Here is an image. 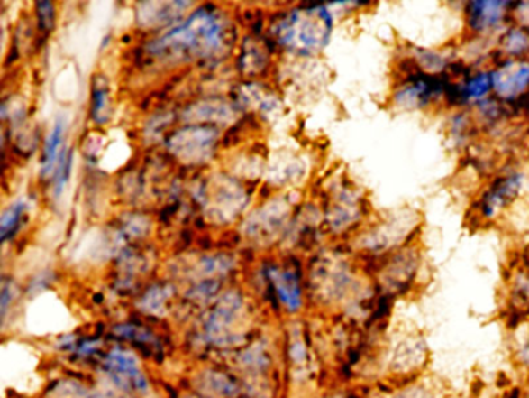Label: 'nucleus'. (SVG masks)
I'll list each match as a JSON object with an SVG mask.
<instances>
[{"label": "nucleus", "mask_w": 529, "mask_h": 398, "mask_svg": "<svg viewBox=\"0 0 529 398\" xmlns=\"http://www.w3.org/2000/svg\"><path fill=\"white\" fill-rule=\"evenodd\" d=\"M223 38L219 17L208 10H199L187 23L154 41L150 51L157 57H205L221 47Z\"/></svg>", "instance_id": "f257e3e1"}, {"label": "nucleus", "mask_w": 529, "mask_h": 398, "mask_svg": "<svg viewBox=\"0 0 529 398\" xmlns=\"http://www.w3.org/2000/svg\"><path fill=\"white\" fill-rule=\"evenodd\" d=\"M333 33V16L326 6L303 8L290 13L279 25L283 44L303 53L324 51Z\"/></svg>", "instance_id": "f03ea898"}, {"label": "nucleus", "mask_w": 529, "mask_h": 398, "mask_svg": "<svg viewBox=\"0 0 529 398\" xmlns=\"http://www.w3.org/2000/svg\"><path fill=\"white\" fill-rule=\"evenodd\" d=\"M494 89L505 100H514L522 96L529 86V64L524 61H509L492 73Z\"/></svg>", "instance_id": "7ed1b4c3"}, {"label": "nucleus", "mask_w": 529, "mask_h": 398, "mask_svg": "<svg viewBox=\"0 0 529 398\" xmlns=\"http://www.w3.org/2000/svg\"><path fill=\"white\" fill-rule=\"evenodd\" d=\"M213 142H214V131L212 129L190 128L173 135L171 148L178 156L197 162L210 153Z\"/></svg>", "instance_id": "20e7f679"}, {"label": "nucleus", "mask_w": 529, "mask_h": 398, "mask_svg": "<svg viewBox=\"0 0 529 398\" xmlns=\"http://www.w3.org/2000/svg\"><path fill=\"white\" fill-rule=\"evenodd\" d=\"M524 178L520 173H513L497 180L492 184L488 193L483 197L481 202V210L488 218L496 217L502 208H506L507 204L517 198L518 193L522 190Z\"/></svg>", "instance_id": "39448f33"}, {"label": "nucleus", "mask_w": 529, "mask_h": 398, "mask_svg": "<svg viewBox=\"0 0 529 398\" xmlns=\"http://www.w3.org/2000/svg\"><path fill=\"white\" fill-rule=\"evenodd\" d=\"M106 367L123 386H132L139 391H146L148 382L145 375L141 374L134 355L122 352V350H114L107 355Z\"/></svg>", "instance_id": "423d86ee"}, {"label": "nucleus", "mask_w": 529, "mask_h": 398, "mask_svg": "<svg viewBox=\"0 0 529 398\" xmlns=\"http://www.w3.org/2000/svg\"><path fill=\"white\" fill-rule=\"evenodd\" d=\"M440 85V81L429 77V73H421L418 77L408 79L407 83L397 90L396 101L406 107L424 106L441 92Z\"/></svg>", "instance_id": "0eeeda50"}, {"label": "nucleus", "mask_w": 529, "mask_h": 398, "mask_svg": "<svg viewBox=\"0 0 529 398\" xmlns=\"http://www.w3.org/2000/svg\"><path fill=\"white\" fill-rule=\"evenodd\" d=\"M507 8L509 4L506 2H494V0L472 2L468 8L469 25L479 33L497 29L505 21Z\"/></svg>", "instance_id": "6e6552de"}, {"label": "nucleus", "mask_w": 529, "mask_h": 398, "mask_svg": "<svg viewBox=\"0 0 529 398\" xmlns=\"http://www.w3.org/2000/svg\"><path fill=\"white\" fill-rule=\"evenodd\" d=\"M269 277H270L275 290L278 292L279 301L285 303L290 311H296L300 309L301 288L296 274L289 273V271L272 268L269 271Z\"/></svg>", "instance_id": "1a4fd4ad"}, {"label": "nucleus", "mask_w": 529, "mask_h": 398, "mask_svg": "<svg viewBox=\"0 0 529 398\" xmlns=\"http://www.w3.org/2000/svg\"><path fill=\"white\" fill-rule=\"evenodd\" d=\"M64 133H66V125L62 120H58L45 141L44 156L41 163V173L44 178L55 171L56 162L58 159H61L64 152L59 153V150L64 146Z\"/></svg>", "instance_id": "9d476101"}, {"label": "nucleus", "mask_w": 529, "mask_h": 398, "mask_svg": "<svg viewBox=\"0 0 529 398\" xmlns=\"http://www.w3.org/2000/svg\"><path fill=\"white\" fill-rule=\"evenodd\" d=\"M494 89V81H492V73L479 72L475 73L472 79H469L462 86V97L468 100H481L485 98L490 90Z\"/></svg>", "instance_id": "9b49d317"}, {"label": "nucleus", "mask_w": 529, "mask_h": 398, "mask_svg": "<svg viewBox=\"0 0 529 398\" xmlns=\"http://www.w3.org/2000/svg\"><path fill=\"white\" fill-rule=\"evenodd\" d=\"M25 210H27V199H23H23H17L14 204H12V208L6 210L4 217H2V223H0L4 238H8V236L16 230Z\"/></svg>", "instance_id": "f8f14e48"}, {"label": "nucleus", "mask_w": 529, "mask_h": 398, "mask_svg": "<svg viewBox=\"0 0 529 398\" xmlns=\"http://www.w3.org/2000/svg\"><path fill=\"white\" fill-rule=\"evenodd\" d=\"M503 49L509 55L518 57L529 51V34L522 29L509 30L503 40Z\"/></svg>", "instance_id": "ddd939ff"}, {"label": "nucleus", "mask_w": 529, "mask_h": 398, "mask_svg": "<svg viewBox=\"0 0 529 398\" xmlns=\"http://www.w3.org/2000/svg\"><path fill=\"white\" fill-rule=\"evenodd\" d=\"M107 106H109V100H107L106 90L96 89V97H94V116L98 122L106 118Z\"/></svg>", "instance_id": "4468645a"}, {"label": "nucleus", "mask_w": 529, "mask_h": 398, "mask_svg": "<svg viewBox=\"0 0 529 398\" xmlns=\"http://www.w3.org/2000/svg\"><path fill=\"white\" fill-rule=\"evenodd\" d=\"M38 16H40V23L42 29H51V25H53V19H55V13H53V5L49 4V2H44V4H40L38 5Z\"/></svg>", "instance_id": "2eb2a0df"}, {"label": "nucleus", "mask_w": 529, "mask_h": 398, "mask_svg": "<svg viewBox=\"0 0 529 398\" xmlns=\"http://www.w3.org/2000/svg\"><path fill=\"white\" fill-rule=\"evenodd\" d=\"M518 16L522 19V23L529 27V4H520L518 5Z\"/></svg>", "instance_id": "dca6fc26"}, {"label": "nucleus", "mask_w": 529, "mask_h": 398, "mask_svg": "<svg viewBox=\"0 0 529 398\" xmlns=\"http://www.w3.org/2000/svg\"><path fill=\"white\" fill-rule=\"evenodd\" d=\"M395 398H424V397H421V395H419V393H406V395H404V393H402V395H396Z\"/></svg>", "instance_id": "f3484780"}]
</instances>
